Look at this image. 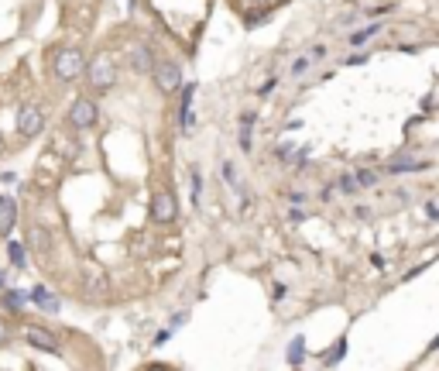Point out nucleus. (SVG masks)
<instances>
[{"mask_svg":"<svg viewBox=\"0 0 439 371\" xmlns=\"http://www.w3.org/2000/svg\"><path fill=\"white\" fill-rule=\"evenodd\" d=\"M24 340L31 344V348H38V351H48V354H58L62 351V344H58V337L52 330H45L38 323H28L24 327Z\"/></svg>","mask_w":439,"mask_h":371,"instance_id":"0eeeda50","label":"nucleus"},{"mask_svg":"<svg viewBox=\"0 0 439 371\" xmlns=\"http://www.w3.org/2000/svg\"><path fill=\"white\" fill-rule=\"evenodd\" d=\"M86 83H90L93 93H107L117 83V62L110 52H100V56L86 66Z\"/></svg>","mask_w":439,"mask_h":371,"instance_id":"f257e3e1","label":"nucleus"},{"mask_svg":"<svg viewBox=\"0 0 439 371\" xmlns=\"http://www.w3.org/2000/svg\"><path fill=\"white\" fill-rule=\"evenodd\" d=\"M425 210H429V220H439V203H429Z\"/></svg>","mask_w":439,"mask_h":371,"instance_id":"5701e85b","label":"nucleus"},{"mask_svg":"<svg viewBox=\"0 0 439 371\" xmlns=\"http://www.w3.org/2000/svg\"><path fill=\"white\" fill-rule=\"evenodd\" d=\"M378 31H381V21H374V24H367V28H361L357 35H350V45H354V48H361L364 41H371V38H374V35H378Z\"/></svg>","mask_w":439,"mask_h":371,"instance_id":"ddd939ff","label":"nucleus"},{"mask_svg":"<svg viewBox=\"0 0 439 371\" xmlns=\"http://www.w3.org/2000/svg\"><path fill=\"white\" fill-rule=\"evenodd\" d=\"M374 182H378V172H371V169H361V172H357V186L367 189V186H374Z\"/></svg>","mask_w":439,"mask_h":371,"instance_id":"f3484780","label":"nucleus"},{"mask_svg":"<svg viewBox=\"0 0 439 371\" xmlns=\"http://www.w3.org/2000/svg\"><path fill=\"white\" fill-rule=\"evenodd\" d=\"M309 62H312V52H309V56H302V59L292 62V76H302V73L309 69Z\"/></svg>","mask_w":439,"mask_h":371,"instance_id":"a211bd4d","label":"nucleus"},{"mask_svg":"<svg viewBox=\"0 0 439 371\" xmlns=\"http://www.w3.org/2000/svg\"><path fill=\"white\" fill-rule=\"evenodd\" d=\"M41 127H45V114H41L35 103H21V110H18V135H21V141L38 137Z\"/></svg>","mask_w":439,"mask_h":371,"instance_id":"39448f33","label":"nucleus"},{"mask_svg":"<svg viewBox=\"0 0 439 371\" xmlns=\"http://www.w3.org/2000/svg\"><path fill=\"white\" fill-rule=\"evenodd\" d=\"M28 303H31V296L18 293V289H14V293H11V289H7V293H4V306H7V310L21 313V310H24V306H28Z\"/></svg>","mask_w":439,"mask_h":371,"instance_id":"f8f14e48","label":"nucleus"},{"mask_svg":"<svg viewBox=\"0 0 439 371\" xmlns=\"http://www.w3.org/2000/svg\"><path fill=\"white\" fill-rule=\"evenodd\" d=\"M86 66H90V62L83 56V48H76V45L55 52V62H52V69H55V76L62 79V83H76L79 76H86Z\"/></svg>","mask_w":439,"mask_h":371,"instance_id":"f03ea898","label":"nucleus"},{"mask_svg":"<svg viewBox=\"0 0 439 371\" xmlns=\"http://www.w3.org/2000/svg\"><path fill=\"white\" fill-rule=\"evenodd\" d=\"M154 86L162 90V93H175L179 86H182V66L172 59H162V62H154Z\"/></svg>","mask_w":439,"mask_h":371,"instance_id":"20e7f679","label":"nucleus"},{"mask_svg":"<svg viewBox=\"0 0 439 371\" xmlns=\"http://www.w3.org/2000/svg\"><path fill=\"white\" fill-rule=\"evenodd\" d=\"M0 293H4V272H0Z\"/></svg>","mask_w":439,"mask_h":371,"instance_id":"393cba45","label":"nucleus"},{"mask_svg":"<svg viewBox=\"0 0 439 371\" xmlns=\"http://www.w3.org/2000/svg\"><path fill=\"white\" fill-rule=\"evenodd\" d=\"M425 169V162H391V172H419Z\"/></svg>","mask_w":439,"mask_h":371,"instance_id":"dca6fc26","label":"nucleus"},{"mask_svg":"<svg viewBox=\"0 0 439 371\" xmlns=\"http://www.w3.org/2000/svg\"><path fill=\"white\" fill-rule=\"evenodd\" d=\"M127 66H131L137 76H148L154 73V56L148 45H131V52H127Z\"/></svg>","mask_w":439,"mask_h":371,"instance_id":"6e6552de","label":"nucleus"},{"mask_svg":"<svg viewBox=\"0 0 439 371\" xmlns=\"http://www.w3.org/2000/svg\"><path fill=\"white\" fill-rule=\"evenodd\" d=\"M4 203V220H0V234L7 237L11 234V227H14V220H18V207L11 203V199H0Z\"/></svg>","mask_w":439,"mask_h":371,"instance_id":"9b49d317","label":"nucleus"},{"mask_svg":"<svg viewBox=\"0 0 439 371\" xmlns=\"http://www.w3.org/2000/svg\"><path fill=\"white\" fill-rule=\"evenodd\" d=\"M429 351H439V337H436V340H433V348H429Z\"/></svg>","mask_w":439,"mask_h":371,"instance_id":"b1692460","label":"nucleus"},{"mask_svg":"<svg viewBox=\"0 0 439 371\" xmlns=\"http://www.w3.org/2000/svg\"><path fill=\"white\" fill-rule=\"evenodd\" d=\"M302 361V340H292V365Z\"/></svg>","mask_w":439,"mask_h":371,"instance_id":"412c9836","label":"nucleus"},{"mask_svg":"<svg viewBox=\"0 0 439 371\" xmlns=\"http://www.w3.org/2000/svg\"><path fill=\"white\" fill-rule=\"evenodd\" d=\"M7 340H11V327H7V320L0 316V348H4Z\"/></svg>","mask_w":439,"mask_h":371,"instance_id":"4be33fe9","label":"nucleus"},{"mask_svg":"<svg viewBox=\"0 0 439 371\" xmlns=\"http://www.w3.org/2000/svg\"><path fill=\"white\" fill-rule=\"evenodd\" d=\"M86 286H90V289H93V293H107V278H103V272H100V268H90V272H86Z\"/></svg>","mask_w":439,"mask_h":371,"instance_id":"2eb2a0df","label":"nucleus"},{"mask_svg":"<svg viewBox=\"0 0 439 371\" xmlns=\"http://www.w3.org/2000/svg\"><path fill=\"white\" fill-rule=\"evenodd\" d=\"M7 258H11L14 268H28V254H24V248L14 244V241H7Z\"/></svg>","mask_w":439,"mask_h":371,"instance_id":"4468645a","label":"nucleus"},{"mask_svg":"<svg viewBox=\"0 0 439 371\" xmlns=\"http://www.w3.org/2000/svg\"><path fill=\"white\" fill-rule=\"evenodd\" d=\"M28 248H31V251H41V254L52 251V237H48V231L31 227V231H28Z\"/></svg>","mask_w":439,"mask_h":371,"instance_id":"9d476101","label":"nucleus"},{"mask_svg":"<svg viewBox=\"0 0 439 371\" xmlns=\"http://www.w3.org/2000/svg\"><path fill=\"white\" fill-rule=\"evenodd\" d=\"M31 303H35L41 313H58V299L52 296V289H45V286H35V289H31Z\"/></svg>","mask_w":439,"mask_h":371,"instance_id":"1a4fd4ad","label":"nucleus"},{"mask_svg":"<svg viewBox=\"0 0 439 371\" xmlns=\"http://www.w3.org/2000/svg\"><path fill=\"white\" fill-rule=\"evenodd\" d=\"M179 216V199L169 189H154L152 193V220L154 224H172Z\"/></svg>","mask_w":439,"mask_h":371,"instance_id":"423d86ee","label":"nucleus"},{"mask_svg":"<svg viewBox=\"0 0 439 371\" xmlns=\"http://www.w3.org/2000/svg\"><path fill=\"white\" fill-rule=\"evenodd\" d=\"M223 179H227V186H230V189L237 186V172H233V165H230V162H223Z\"/></svg>","mask_w":439,"mask_h":371,"instance_id":"aec40b11","label":"nucleus"},{"mask_svg":"<svg viewBox=\"0 0 439 371\" xmlns=\"http://www.w3.org/2000/svg\"><path fill=\"white\" fill-rule=\"evenodd\" d=\"M96 120H100V107H96V100H90V97L73 100V107H69V114H65V124H69V127H76V131H90V127H96Z\"/></svg>","mask_w":439,"mask_h":371,"instance_id":"7ed1b4c3","label":"nucleus"},{"mask_svg":"<svg viewBox=\"0 0 439 371\" xmlns=\"http://www.w3.org/2000/svg\"><path fill=\"white\" fill-rule=\"evenodd\" d=\"M337 189H340V193H354V189H357V176H340Z\"/></svg>","mask_w":439,"mask_h":371,"instance_id":"6ab92c4d","label":"nucleus"}]
</instances>
